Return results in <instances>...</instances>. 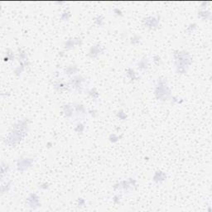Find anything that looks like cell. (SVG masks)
<instances>
[{"mask_svg":"<svg viewBox=\"0 0 212 212\" xmlns=\"http://www.w3.org/2000/svg\"><path fill=\"white\" fill-rule=\"evenodd\" d=\"M29 121L27 119H22L13 124L8 137H6V144L9 146H16L20 143L27 135Z\"/></svg>","mask_w":212,"mask_h":212,"instance_id":"cell-1","label":"cell"},{"mask_svg":"<svg viewBox=\"0 0 212 212\" xmlns=\"http://www.w3.org/2000/svg\"><path fill=\"white\" fill-rule=\"evenodd\" d=\"M175 59V68L177 74L184 75L186 73L187 68L192 63V57L185 50H177L173 54Z\"/></svg>","mask_w":212,"mask_h":212,"instance_id":"cell-2","label":"cell"},{"mask_svg":"<svg viewBox=\"0 0 212 212\" xmlns=\"http://www.w3.org/2000/svg\"><path fill=\"white\" fill-rule=\"evenodd\" d=\"M154 95L157 100L161 101L169 100L171 97V91L169 88L166 79L158 78L155 84Z\"/></svg>","mask_w":212,"mask_h":212,"instance_id":"cell-3","label":"cell"},{"mask_svg":"<svg viewBox=\"0 0 212 212\" xmlns=\"http://www.w3.org/2000/svg\"><path fill=\"white\" fill-rule=\"evenodd\" d=\"M33 163H34V158H29V157L20 158L17 163L18 171L23 173L33 167Z\"/></svg>","mask_w":212,"mask_h":212,"instance_id":"cell-4","label":"cell"},{"mask_svg":"<svg viewBox=\"0 0 212 212\" xmlns=\"http://www.w3.org/2000/svg\"><path fill=\"white\" fill-rule=\"evenodd\" d=\"M137 181L133 178H128V180H124L118 182L114 186L115 190H128L131 188L136 187Z\"/></svg>","mask_w":212,"mask_h":212,"instance_id":"cell-5","label":"cell"},{"mask_svg":"<svg viewBox=\"0 0 212 212\" xmlns=\"http://www.w3.org/2000/svg\"><path fill=\"white\" fill-rule=\"evenodd\" d=\"M143 24L149 30H156L160 25V16L147 17L143 19Z\"/></svg>","mask_w":212,"mask_h":212,"instance_id":"cell-6","label":"cell"},{"mask_svg":"<svg viewBox=\"0 0 212 212\" xmlns=\"http://www.w3.org/2000/svg\"><path fill=\"white\" fill-rule=\"evenodd\" d=\"M26 205L33 210H37L41 207L40 197L36 193H30L26 198Z\"/></svg>","mask_w":212,"mask_h":212,"instance_id":"cell-7","label":"cell"},{"mask_svg":"<svg viewBox=\"0 0 212 212\" xmlns=\"http://www.w3.org/2000/svg\"><path fill=\"white\" fill-rule=\"evenodd\" d=\"M85 81H86V80L84 76H81V75H76L70 80L69 83L73 89L78 90V91H80L83 88V84Z\"/></svg>","mask_w":212,"mask_h":212,"instance_id":"cell-8","label":"cell"},{"mask_svg":"<svg viewBox=\"0 0 212 212\" xmlns=\"http://www.w3.org/2000/svg\"><path fill=\"white\" fill-rule=\"evenodd\" d=\"M52 86L54 88L55 90H57V92L59 93H65V92H68L70 89H71V84L70 83H67L65 82V80H63L62 79H59L55 80L53 83H52Z\"/></svg>","mask_w":212,"mask_h":212,"instance_id":"cell-9","label":"cell"},{"mask_svg":"<svg viewBox=\"0 0 212 212\" xmlns=\"http://www.w3.org/2000/svg\"><path fill=\"white\" fill-rule=\"evenodd\" d=\"M104 50H105V47L100 44H95L94 46H90V50H89V52H88V56L92 58V59H95V58H97L100 55H102L104 52Z\"/></svg>","mask_w":212,"mask_h":212,"instance_id":"cell-10","label":"cell"},{"mask_svg":"<svg viewBox=\"0 0 212 212\" xmlns=\"http://www.w3.org/2000/svg\"><path fill=\"white\" fill-rule=\"evenodd\" d=\"M82 40L79 37L70 38L64 42V48L65 50H71L77 46H81Z\"/></svg>","mask_w":212,"mask_h":212,"instance_id":"cell-11","label":"cell"},{"mask_svg":"<svg viewBox=\"0 0 212 212\" xmlns=\"http://www.w3.org/2000/svg\"><path fill=\"white\" fill-rule=\"evenodd\" d=\"M62 113L63 115L66 119H72L74 117V114H76L75 113V109H74L73 104H64L62 105Z\"/></svg>","mask_w":212,"mask_h":212,"instance_id":"cell-12","label":"cell"},{"mask_svg":"<svg viewBox=\"0 0 212 212\" xmlns=\"http://www.w3.org/2000/svg\"><path fill=\"white\" fill-rule=\"evenodd\" d=\"M79 71V67L76 64H70L64 69V74L66 76H76Z\"/></svg>","mask_w":212,"mask_h":212,"instance_id":"cell-13","label":"cell"},{"mask_svg":"<svg viewBox=\"0 0 212 212\" xmlns=\"http://www.w3.org/2000/svg\"><path fill=\"white\" fill-rule=\"evenodd\" d=\"M166 179H167V174L164 172V171H161V170L156 171L154 175H153V177H152L153 182H155V183H157V184L163 183V182H164Z\"/></svg>","mask_w":212,"mask_h":212,"instance_id":"cell-14","label":"cell"},{"mask_svg":"<svg viewBox=\"0 0 212 212\" xmlns=\"http://www.w3.org/2000/svg\"><path fill=\"white\" fill-rule=\"evenodd\" d=\"M148 66H149V61L146 57H142L137 63V68L141 71H147L148 69Z\"/></svg>","mask_w":212,"mask_h":212,"instance_id":"cell-15","label":"cell"},{"mask_svg":"<svg viewBox=\"0 0 212 212\" xmlns=\"http://www.w3.org/2000/svg\"><path fill=\"white\" fill-rule=\"evenodd\" d=\"M74 109H75V113H76L78 116H84L86 114V109L83 104L81 103H74L73 104Z\"/></svg>","mask_w":212,"mask_h":212,"instance_id":"cell-16","label":"cell"},{"mask_svg":"<svg viewBox=\"0 0 212 212\" xmlns=\"http://www.w3.org/2000/svg\"><path fill=\"white\" fill-rule=\"evenodd\" d=\"M12 188V182L9 180H7L6 182L2 183L1 185V195L3 196L4 194L8 193L9 190H11Z\"/></svg>","mask_w":212,"mask_h":212,"instance_id":"cell-17","label":"cell"},{"mask_svg":"<svg viewBox=\"0 0 212 212\" xmlns=\"http://www.w3.org/2000/svg\"><path fill=\"white\" fill-rule=\"evenodd\" d=\"M9 171H10V165L4 161H2L1 162V177H2V179L4 178V177L8 174Z\"/></svg>","mask_w":212,"mask_h":212,"instance_id":"cell-18","label":"cell"},{"mask_svg":"<svg viewBox=\"0 0 212 212\" xmlns=\"http://www.w3.org/2000/svg\"><path fill=\"white\" fill-rule=\"evenodd\" d=\"M126 75L128 76V78L131 81H136L139 79V77L137 76L136 71H134L133 68H128L126 70Z\"/></svg>","mask_w":212,"mask_h":212,"instance_id":"cell-19","label":"cell"},{"mask_svg":"<svg viewBox=\"0 0 212 212\" xmlns=\"http://www.w3.org/2000/svg\"><path fill=\"white\" fill-rule=\"evenodd\" d=\"M18 59L19 62H23V61H27L28 57H27V52L23 49H19L18 53Z\"/></svg>","mask_w":212,"mask_h":212,"instance_id":"cell-20","label":"cell"},{"mask_svg":"<svg viewBox=\"0 0 212 212\" xmlns=\"http://www.w3.org/2000/svg\"><path fill=\"white\" fill-rule=\"evenodd\" d=\"M87 94L89 95L90 98L94 100H97L99 98H100V92H99L97 89L95 88H91L90 90H87Z\"/></svg>","mask_w":212,"mask_h":212,"instance_id":"cell-21","label":"cell"},{"mask_svg":"<svg viewBox=\"0 0 212 212\" xmlns=\"http://www.w3.org/2000/svg\"><path fill=\"white\" fill-rule=\"evenodd\" d=\"M14 58H15V56H14V52L10 49L6 50L5 55H4V57H3V61H4L5 62L6 61L8 62V61H14Z\"/></svg>","mask_w":212,"mask_h":212,"instance_id":"cell-22","label":"cell"},{"mask_svg":"<svg viewBox=\"0 0 212 212\" xmlns=\"http://www.w3.org/2000/svg\"><path fill=\"white\" fill-rule=\"evenodd\" d=\"M198 18H200L202 20H207V19H210V13L207 11L206 9L201 10L198 13Z\"/></svg>","mask_w":212,"mask_h":212,"instance_id":"cell-23","label":"cell"},{"mask_svg":"<svg viewBox=\"0 0 212 212\" xmlns=\"http://www.w3.org/2000/svg\"><path fill=\"white\" fill-rule=\"evenodd\" d=\"M84 129H85V126H84V124L83 123L78 122L76 124V128H75V131H76V133H77V134H79V135L83 134Z\"/></svg>","mask_w":212,"mask_h":212,"instance_id":"cell-24","label":"cell"},{"mask_svg":"<svg viewBox=\"0 0 212 212\" xmlns=\"http://www.w3.org/2000/svg\"><path fill=\"white\" fill-rule=\"evenodd\" d=\"M71 18V14L69 10H64V11L61 13V19L62 21H64V22H65V21H69Z\"/></svg>","mask_w":212,"mask_h":212,"instance_id":"cell-25","label":"cell"},{"mask_svg":"<svg viewBox=\"0 0 212 212\" xmlns=\"http://www.w3.org/2000/svg\"><path fill=\"white\" fill-rule=\"evenodd\" d=\"M104 17L102 15H98V16L95 17V19H94V22L98 27H101V26L104 25Z\"/></svg>","mask_w":212,"mask_h":212,"instance_id":"cell-26","label":"cell"},{"mask_svg":"<svg viewBox=\"0 0 212 212\" xmlns=\"http://www.w3.org/2000/svg\"><path fill=\"white\" fill-rule=\"evenodd\" d=\"M196 28H197V24H196V23H190V24H189L187 27H186L185 33H188V34H190V33H193Z\"/></svg>","mask_w":212,"mask_h":212,"instance_id":"cell-27","label":"cell"},{"mask_svg":"<svg viewBox=\"0 0 212 212\" xmlns=\"http://www.w3.org/2000/svg\"><path fill=\"white\" fill-rule=\"evenodd\" d=\"M141 37L139 35H133L132 37L130 38V43L132 45H138L139 43H140L141 41Z\"/></svg>","mask_w":212,"mask_h":212,"instance_id":"cell-28","label":"cell"},{"mask_svg":"<svg viewBox=\"0 0 212 212\" xmlns=\"http://www.w3.org/2000/svg\"><path fill=\"white\" fill-rule=\"evenodd\" d=\"M116 116L118 117V119H120V120H125L126 119H127V114H126V113H125L123 109H120V110H119V111L117 112V114H116Z\"/></svg>","mask_w":212,"mask_h":212,"instance_id":"cell-29","label":"cell"},{"mask_svg":"<svg viewBox=\"0 0 212 212\" xmlns=\"http://www.w3.org/2000/svg\"><path fill=\"white\" fill-rule=\"evenodd\" d=\"M120 138H121V137L118 136L117 134H115V133H111L109 136V142H111L113 143H117V142L120 140Z\"/></svg>","mask_w":212,"mask_h":212,"instance_id":"cell-30","label":"cell"},{"mask_svg":"<svg viewBox=\"0 0 212 212\" xmlns=\"http://www.w3.org/2000/svg\"><path fill=\"white\" fill-rule=\"evenodd\" d=\"M153 62L155 63V65H158V66L162 65L163 60H162V58H161L160 56H158V55L153 56Z\"/></svg>","mask_w":212,"mask_h":212,"instance_id":"cell-31","label":"cell"},{"mask_svg":"<svg viewBox=\"0 0 212 212\" xmlns=\"http://www.w3.org/2000/svg\"><path fill=\"white\" fill-rule=\"evenodd\" d=\"M170 100H171V104H182V102H183V100L180 99L179 97H177V96H171Z\"/></svg>","mask_w":212,"mask_h":212,"instance_id":"cell-32","label":"cell"},{"mask_svg":"<svg viewBox=\"0 0 212 212\" xmlns=\"http://www.w3.org/2000/svg\"><path fill=\"white\" fill-rule=\"evenodd\" d=\"M120 199H121V196H120V194H115L114 196V197H113V201H114V204H120Z\"/></svg>","mask_w":212,"mask_h":212,"instance_id":"cell-33","label":"cell"},{"mask_svg":"<svg viewBox=\"0 0 212 212\" xmlns=\"http://www.w3.org/2000/svg\"><path fill=\"white\" fill-rule=\"evenodd\" d=\"M77 205H78V207H84L85 206V201L84 199L83 198H78L77 200Z\"/></svg>","mask_w":212,"mask_h":212,"instance_id":"cell-34","label":"cell"},{"mask_svg":"<svg viewBox=\"0 0 212 212\" xmlns=\"http://www.w3.org/2000/svg\"><path fill=\"white\" fill-rule=\"evenodd\" d=\"M114 14H115V15H116L117 17H123L124 16L123 12L120 10V8H114Z\"/></svg>","mask_w":212,"mask_h":212,"instance_id":"cell-35","label":"cell"},{"mask_svg":"<svg viewBox=\"0 0 212 212\" xmlns=\"http://www.w3.org/2000/svg\"><path fill=\"white\" fill-rule=\"evenodd\" d=\"M89 114H90L93 118H96L99 114L98 111H97L96 109H90V111H89Z\"/></svg>","mask_w":212,"mask_h":212,"instance_id":"cell-36","label":"cell"},{"mask_svg":"<svg viewBox=\"0 0 212 212\" xmlns=\"http://www.w3.org/2000/svg\"><path fill=\"white\" fill-rule=\"evenodd\" d=\"M39 187L42 189V190H46V189H48V187H49V183L43 182V183H41V186H39Z\"/></svg>","mask_w":212,"mask_h":212,"instance_id":"cell-37","label":"cell"}]
</instances>
